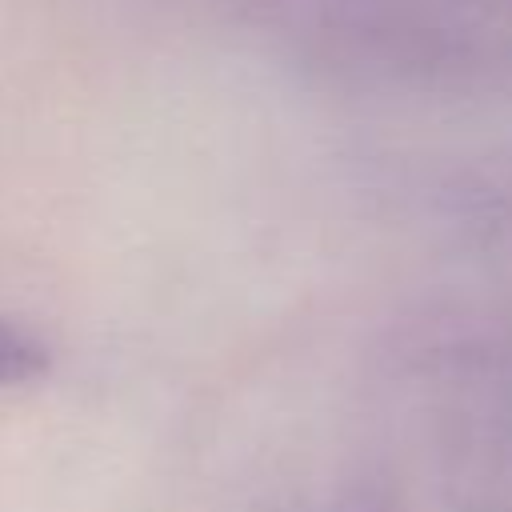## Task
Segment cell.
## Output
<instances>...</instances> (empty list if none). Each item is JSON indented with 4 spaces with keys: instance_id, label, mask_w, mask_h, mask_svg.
I'll return each instance as SVG.
<instances>
[{
    "instance_id": "1",
    "label": "cell",
    "mask_w": 512,
    "mask_h": 512,
    "mask_svg": "<svg viewBox=\"0 0 512 512\" xmlns=\"http://www.w3.org/2000/svg\"><path fill=\"white\" fill-rule=\"evenodd\" d=\"M52 368V352L40 336L20 328L16 320L0 316V388H20L40 380Z\"/></svg>"
}]
</instances>
